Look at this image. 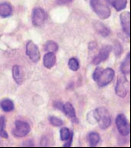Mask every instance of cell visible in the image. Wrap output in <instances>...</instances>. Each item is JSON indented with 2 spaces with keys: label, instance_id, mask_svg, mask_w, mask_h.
Returning a JSON list of instances; mask_svg holds the SVG:
<instances>
[{
  "label": "cell",
  "instance_id": "obj_13",
  "mask_svg": "<svg viewBox=\"0 0 131 148\" xmlns=\"http://www.w3.org/2000/svg\"><path fill=\"white\" fill-rule=\"evenodd\" d=\"M13 13V7L11 4L7 2L0 3V16L2 18H7L11 16Z\"/></svg>",
  "mask_w": 131,
  "mask_h": 148
},
{
  "label": "cell",
  "instance_id": "obj_26",
  "mask_svg": "<svg viewBox=\"0 0 131 148\" xmlns=\"http://www.w3.org/2000/svg\"><path fill=\"white\" fill-rule=\"evenodd\" d=\"M114 51L117 56H119L122 52V47L120 43L116 42L114 45Z\"/></svg>",
  "mask_w": 131,
  "mask_h": 148
},
{
  "label": "cell",
  "instance_id": "obj_10",
  "mask_svg": "<svg viewBox=\"0 0 131 148\" xmlns=\"http://www.w3.org/2000/svg\"><path fill=\"white\" fill-rule=\"evenodd\" d=\"M120 20L123 30L130 37V13L129 11L122 12L120 15Z\"/></svg>",
  "mask_w": 131,
  "mask_h": 148
},
{
  "label": "cell",
  "instance_id": "obj_17",
  "mask_svg": "<svg viewBox=\"0 0 131 148\" xmlns=\"http://www.w3.org/2000/svg\"><path fill=\"white\" fill-rule=\"evenodd\" d=\"M0 107L4 111L10 112L14 109V103L12 100L8 98L4 99L0 102Z\"/></svg>",
  "mask_w": 131,
  "mask_h": 148
},
{
  "label": "cell",
  "instance_id": "obj_3",
  "mask_svg": "<svg viewBox=\"0 0 131 148\" xmlns=\"http://www.w3.org/2000/svg\"><path fill=\"white\" fill-rule=\"evenodd\" d=\"M115 124L119 134L127 136L130 133V127L126 117L123 114H119L115 119Z\"/></svg>",
  "mask_w": 131,
  "mask_h": 148
},
{
  "label": "cell",
  "instance_id": "obj_5",
  "mask_svg": "<svg viewBox=\"0 0 131 148\" xmlns=\"http://www.w3.org/2000/svg\"><path fill=\"white\" fill-rule=\"evenodd\" d=\"M115 76V71L111 68L103 70L96 82L101 87L106 86L112 81Z\"/></svg>",
  "mask_w": 131,
  "mask_h": 148
},
{
  "label": "cell",
  "instance_id": "obj_22",
  "mask_svg": "<svg viewBox=\"0 0 131 148\" xmlns=\"http://www.w3.org/2000/svg\"><path fill=\"white\" fill-rule=\"evenodd\" d=\"M71 134L70 130L67 127H63L60 130V138L62 141L68 140L70 138Z\"/></svg>",
  "mask_w": 131,
  "mask_h": 148
},
{
  "label": "cell",
  "instance_id": "obj_24",
  "mask_svg": "<svg viewBox=\"0 0 131 148\" xmlns=\"http://www.w3.org/2000/svg\"><path fill=\"white\" fill-rule=\"evenodd\" d=\"M48 120L50 124L54 127H61L63 124L62 120L55 116H50L48 118Z\"/></svg>",
  "mask_w": 131,
  "mask_h": 148
},
{
  "label": "cell",
  "instance_id": "obj_1",
  "mask_svg": "<svg viewBox=\"0 0 131 148\" xmlns=\"http://www.w3.org/2000/svg\"><path fill=\"white\" fill-rule=\"evenodd\" d=\"M90 5L94 12L101 19H107L111 15V10L104 0H90Z\"/></svg>",
  "mask_w": 131,
  "mask_h": 148
},
{
  "label": "cell",
  "instance_id": "obj_11",
  "mask_svg": "<svg viewBox=\"0 0 131 148\" xmlns=\"http://www.w3.org/2000/svg\"><path fill=\"white\" fill-rule=\"evenodd\" d=\"M12 75L13 79L17 84H23L24 79L23 70L20 66L14 65L12 68Z\"/></svg>",
  "mask_w": 131,
  "mask_h": 148
},
{
  "label": "cell",
  "instance_id": "obj_7",
  "mask_svg": "<svg viewBox=\"0 0 131 148\" xmlns=\"http://www.w3.org/2000/svg\"><path fill=\"white\" fill-rule=\"evenodd\" d=\"M129 88V82L123 75L118 77L115 86V92L119 97L125 98L127 95Z\"/></svg>",
  "mask_w": 131,
  "mask_h": 148
},
{
  "label": "cell",
  "instance_id": "obj_33",
  "mask_svg": "<svg viewBox=\"0 0 131 148\" xmlns=\"http://www.w3.org/2000/svg\"><path fill=\"white\" fill-rule=\"evenodd\" d=\"M106 1H107L109 4H111V3H112L113 0H106Z\"/></svg>",
  "mask_w": 131,
  "mask_h": 148
},
{
  "label": "cell",
  "instance_id": "obj_30",
  "mask_svg": "<svg viewBox=\"0 0 131 148\" xmlns=\"http://www.w3.org/2000/svg\"><path fill=\"white\" fill-rule=\"evenodd\" d=\"M63 105L61 102H54L53 106L56 109L62 110Z\"/></svg>",
  "mask_w": 131,
  "mask_h": 148
},
{
  "label": "cell",
  "instance_id": "obj_16",
  "mask_svg": "<svg viewBox=\"0 0 131 148\" xmlns=\"http://www.w3.org/2000/svg\"><path fill=\"white\" fill-rule=\"evenodd\" d=\"M120 70L124 75L130 74V53H128L120 66Z\"/></svg>",
  "mask_w": 131,
  "mask_h": 148
},
{
  "label": "cell",
  "instance_id": "obj_6",
  "mask_svg": "<svg viewBox=\"0 0 131 148\" xmlns=\"http://www.w3.org/2000/svg\"><path fill=\"white\" fill-rule=\"evenodd\" d=\"M48 15L44 10L41 8H36L33 10L32 14L33 24L36 27L43 25L47 20Z\"/></svg>",
  "mask_w": 131,
  "mask_h": 148
},
{
  "label": "cell",
  "instance_id": "obj_21",
  "mask_svg": "<svg viewBox=\"0 0 131 148\" xmlns=\"http://www.w3.org/2000/svg\"><path fill=\"white\" fill-rule=\"evenodd\" d=\"M6 125V119L5 116H0V136L4 138H7L9 137L8 133L5 130Z\"/></svg>",
  "mask_w": 131,
  "mask_h": 148
},
{
  "label": "cell",
  "instance_id": "obj_27",
  "mask_svg": "<svg viewBox=\"0 0 131 148\" xmlns=\"http://www.w3.org/2000/svg\"><path fill=\"white\" fill-rule=\"evenodd\" d=\"M103 69L100 67H97L94 71L93 74V79L94 81L96 82L98 80L99 76L100 75L101 72L102 71Z\"/></svg>",
  "mask_w": 131,
  "mask_h": 148
},
{
  "label": "cell",
  "instance_id": "obj_31",
  "mask_svg": "<svg viewBox=\"0 0 131 148\" xmlns=\"http://www.w3.org/2000/svg\"><path fill=\"white\" fill-rule=\"evenodd\" d=\"M23 147H32L34 146V143L32 140H28L24 142Z\"/></svg>",
  "mask_w": 131,
  "mask_h": 148
},
{
  "label": "cell",
  "instance_id": "obj_18",
  "mask_svg": "<svg viewBox=\"0 0 131 148\" xmlns=\"http://www.w3.org/2000/svg\"><path fill=\"white\" fill-rule=\"evenodd\" d=\"M88 140L90 147H94L96 146L100 140V136L96 132H91L89 134Z\"/></svg>",
  "mask_w": 131,
  "mask_h": 148
},
{
  "label": "cell",
  "instance_id": "obj_15",
  "mask_svg": "<svg viewBox=\"0 0 131 148\" xmlns=\"http://www.w3.org/2000/svg\"><path fill=\"white\" fill-rule=\"evenodd\" d=\"M94 26L96 30L101 36L104 37H106L110 35V29L104 24L98 21L95 23Z\"/></svg>",
  "mask_w": 131,
  "mask_h": 148
},
{
  "label": "cell",
  "instance_id": "obj_23",
  "mask_svg": "<svg viewBox=\"0 0 131 148\" xmlns=\"http://www.w3.org/2000/svg\"><path fill=\"white\" fill-rule=\"evenodd\" d=\"M69 68L73 71H77L79 70V61L76 58H72L70 59L68 63Z\"/></svg>",
  "mask_w": 131,
  "mask_h": 148
},
{
  "label": "cell",
  "instance_id": "obj_28",
  "mask_svg": "<svg viewBox=\"0 0 131 148\" xmlns=\"http://www.w3.org/2000/svg\"><path fill=\"white\" fill-rule=\"evenodd\" d=\"M74 0H56L57 4L61 5H68L74 1Z\"/></svg>",
  "mask_w": 131,
  "mask_h": 148
},
{
  "label": "cell",
  "instance_id": "obj_14",
  "mask_svg": "<svg viewBox=\"0 0 131 148\" xmlns=\"http://www.w3.org/2000/svg\"><path fill=\"white\" fill-rule=\"evenodd\" d=\"M62 111L68 117L72 119L76 118L75 108L70 102H67L63 105Z\"/></svg>",
  "mask_w": 131,
  "mask_h": 148
},
{
  "label": "cell",
  "instance_id": "obj_4",
  "mask_svg": "<svg viewBox=\"0 0 131 148\" xmlns=\"http://www.w3.org/2000/svg\"><path fill=\"white\" fill-rule=\"evenodd\" d=\"M14 124V127L12 132L15 137H24L30 132V126L27 122L17 120L15 122Z\"/></svg>",
  "mask_w": 131,
  "mask_h": 148
},
{
  "label": "cell",
  "instance_id": "obj_20",
  "mask_svg": "<svg viewBox=\"0 0 131 148\" xmlns=\"http://www.w3.org/2000/svg\"><path fill=\"white\" fill-rule=\"evenodd\" d=\"M44 49L45 51L48 52L54 53L58 50L59 46L55 41H48L45 44Z\"/></svg>",
  "mask_w": 131,
  "mask_h": 148
},
{
  "label": "cell",
  "instance_id": "obj_2",
  "mask_svg": "<svg viewBox=\"0 0 131 148\" xmlns=\"http://www.w3.org/2000/svg\"><path fill=\"white\" fill-rule=\"evenodd\" d=\"M97 123L101 129H106L111 124V119L109 112L104 107H100L94 110Z\"/></svg>",
  "mask_w": 131,
  "mask_h": 148
},
{
  "label": "cell",
  "instance_id": "obj_19",
  "mask_svg": "<svg viewBox=\"0 0 131 148\" xmlns=\"http://www.w3.org/2000/svg\"><path fill=\"white\" fill-rule=\"evenodd\" d=\"M128 0H113L111 5L119 12L125 9Z\"/></svg>",
  "mask_w": 131,
  "mask_h": 148
},
{
  "label": "cell",
  "instance_id": "obj_9",
  "mask_svg": "<svg viewBox=\"0 0 131 148\" xmlns=\"http://www.w3.org/2000/svg\"><path fill=\"white\" fill-rule=\"evenodd\" d=\"M112 50L110 45H106L101 49L99 53L92 60V64L95 65H98L102 62L106 61L110 56Z\"/></svg>",
  "mask_w": 131,
  "mask_h": 148
},
{
  "label": "cell",
  "instance_id": "obj_8",
  "mask_svg": "<svg viewBox=\"0 0 131 148\" xmlns=\"http://www.w3.org/2000/svg\"><path fill=\"white\" fill-rule=\"evenodd\" d=\"M26 53L33 62H38L40 60V53L39 48L32 41H29L27 43Z\"/></svg>",
  "mask_w": 131,
  "mask_h": 148
},
{
  "label": "cell",
  "instance_id": "obj_12",
  "mask_svg": "<svg viewBox=\"0 0 131 148\" xmlns=\"http://www.w3.org/2000/svg\"><path fill=\"white\" fill-rule=\"evenodd\" d=\"M56 62V57L54 53L48 52L45 54L43 58L44 66L47 69H51L54 67Z\"/></svg>",
  "mask_w": 131,
  "mask_h": 148
},
{
  "label": "cell",
  "instance_id": "obj_29",
  "mask_svg": "<svg viewBox=\"0 0 131 148\" xmlns=\"http://www.w3.org/2000/svg\"><path fill=\"white\" fill-rule=\"evenodd\" d=\"M73 137H74V133L73 132H71V136L69 139L68 140V141L63 146L64 147H70L72 145V142H73Z\"/></svg>",
  "mask_w": 131,
  "mask_h": 148
},
{
  "label": "cell",
  "instance_id": "obj_32",
  "mask_svg": "<svg viewBox=\"0 0 131 148\" xmlns=\"http://www.w3.org/2000/svg\"><path fill=\"white\" fill-rule=\"evenodd\" d=\"M97 43L95 42H90L89 44L88 49L89 50L92 51L97 47Z\"/></svg>",
  "mask_w": 131,
  "mask_h": 148
},
{
  "label": "cell",
  "instance_id": "obj_25",
  "mask_svg": "<svg viewBox=\"0 0 131 148\" xmlns=\"http://www.w3.org/2000/svg\"><path fill=\"white\" fill-rule=\"evenodd\" d=\"M87 120L89 123L91 125H95L97 123L94 111L93 110L89 112L87 115Z\"/></svg>",
  "mask_w": 131,
  "mask_h": 148
}]
</instances>
